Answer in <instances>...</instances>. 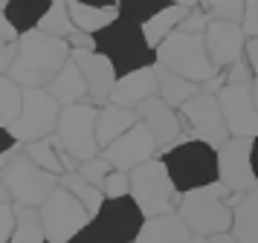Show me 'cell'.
<instances>
[{
	"label": "cell",
	"mask_w": 258,
	"mask_h": 243,
	"mask_svg": "<svg viewBox=\"0 0 258 243\" xmlns=\"http://www.w3.org/2000/svg\"><path fill=\"white\" fill-rule=\"evenodd\" d=\"M18 41H21V32H18L12 23L3 18V12H0V46L3 44H18Z\"/></svg>",
	"instance_id": "41"
},
{
	"label": "cell",
	"mask_w": 258,
	"mask_h": 243,
	"mask_svg": "<svg viewBox=\"0 0 258 243\" xmlns=\"http://www.w3.org/2000/svg\"><path fill=\"white\" fill-rule=\"evenodd\" d=\"M96 122H99V107L93 102H82L64 107L58 119V133L55 139L61 142V148H67L79 162H90L99 153V136H96Z\"/></svg>",
	"instance_id": "9"
},
{
	"label": "cell",
	"mask_w": 258,
	"mask_h": 243,
	"mask_svg": "<svg viewBox=\"0 0 258 243\" xmlns=\"http://www.w3.org/2000/svg\"><path fill=\"white\" fill-rule=\"evenodd\" d=\"M12 243H47V231H44V220L38 208L18 206V229H15Z\"/></svg>",
	"instance_id": "33"
},
{
	"label": "cell",
	"mask_w": 258,
	"mask_h": 243,
	"mask_svg": "<svg viewBox=\"0 0 258 243\" xmlns=\"http://www.w3.org/2000/svg\"><path fill=\"white\" fill-rule=\"evenodd\" d=\"M157 67L168 69L174 75H183L195 84H206L218 75V69L209 58V49H206V38L180 32V29L157 49Z\"/></svg>",
	"instance_id": "6"
},
{
	"label": "cell",
	"mask_w": 258,
	"mask_h": 243,
	"mask_svg": "<svg viewBox=\"0 0 258 243\" xmlns=\"http://www.w3.org/2000/svg\"><path fill=\"white\" fill-rule=\"evenodd\" d=\"M79 174H82L84 180L90 185H96V188H102L105 185V180L113 174V165L105 159V156H96V159L90 162H82V168H79Z\"/></svg>",
	"instance_id": "35"
},
{
	"label": "cell",
	"mask_w": 258,
	"mask_h": 243,
	"mask_svg": "<svg viewBox=\"0 0 258 243\" xmlns=\"http://www.w3.org/2000/svg\"><path fill=\"white\" fill-rule=\"evenodd\" d=\"M223 122L232 139H255L258 136V104L252 84H226L218 93Z\"/></svg>",
	"instance_id": "12"
},
{
	"label": "cell",
	"mask_w": 258,
	"mask_h": 243,
	"mask_svg": "<svg viewBox=\"0 0 258 243\" xmlns=\"http://www.w3.org/2000/svg\"><path fill=\"white\" fill-rule=\"evenodd\" d=\"M200 6H203V12L209 15V21L244 23L246 3H238V0H215V3H200Z\"/></svg>",
	"instance_id": "34"
},
{
	"label": "cell",
	"mask_w": 258,
	"mask_h": 243,
	"mask_svg": "<svg viewBox=\"0 0 258 243\" xmlns=\"http://www.w3.org/2000/svg\"><path fill=\"white\" fill-rule=\"evenodd\" d=\"M70 46H73V52H76V49H93L96 52V38L93 35H84V32H76L70 38Z\"/></svg>",
	"instance_id": "42"
},
{
	"label": "cell",
	"mask_w": 258,
	"mask_h": 243,
	"mask_svg": "<svg viewBox=\"0 0 258 243\" xmlns=\"http://www.w3.org/2000/svg\"><path fill=\"white\" fill-rule=\"evenodd\" d=\"M61 188H67V191H70V194L76 197V200H79L93 217L102 211V206H105V200H107L105 191L96 188V185H90L82 174H64V177H61Z\"/></svg>",
	"instance_id": "28"
},
{
	"label": "cell",
	"mask_w": 258,
	"mask_h": 243,
	"mask_svg": "<svg viewBox=\"0 0 258 243\" xmlns=\"http://www.w3.org/2000/svg\"><path fill=\"white\" fill-rule=\"evenodd\" d=\"M15 229H18V206L0 203V243H12Z\"/></svg>",
	"instance_id": "37"
},
{
	"label": "cell",
	"mask_w": 258,
	"mask_h": 243,
	"mask_svg": "<svg viewBox=\"0 0 258 243\" xmlns=\"http://www.w3.org/2000/svg\"><path fill=\"white\" fill-rule=\"evenodd\" d=\"M174 0H122L119 3V18L128 21V23H137V26H148Z\"/></svg>",
	"instance_id": "30"
},
{
	"label": "cell",
	"mask_w": 258,
	"mask_h": 243,
	"mask_svg": "<svg viewBox=\"0 0 258 243\" xmlns=\"http://www.w3.org/2000/svg\"><path fill=\"white\" fill-rule=\"evenodd\" d=\"M244 35L246 41H252V38H258V0L255 3H246V12H244Z\"/></svg>",
	"instance_id": "40"
},
{
	"label": "cell",
	"mask_w": 258,
	"mask_h": 243,
	"mask_svg": "<svg viewBox=\"0 0 258 243\" xmlns=\"http://www.w3.org/2000/svg\"><path fill=\"white\" fill-rule=\"evenodd\" d=\"M209 15H206V12H203V6H195V9H191V15H188L186 18V23H183V26H180V32H188V35H206V29H209Z\"/></svg>",
	"instance_id": "38"
},
{
	"label": "cell",
	"mask_w": 258,
	"mask_h": 243,
	"mask_svg": "<svg viewBox=\"0 0 258 243\" xmlns=\"http://www.w3.org/2000/svg\"><path fill=\"white\" fill-rule=\"evenodd\" d=\"M0 183L9 191L15 206L24 208H41L47 200L61 188V177L47 174L24 153V148L15 150L12 156H0Z\"/></svg>",
	"instance_id": "5"
},
{
	"label": "cell",
	"mask_w": 258,
	"mask_h": 243,
	"mask_svg": "<svg viewBox=\"0 0 258 243\" xmlns=\"http://www.w3.org/2000/svg\"><path fill=\"white\" fill-rule=\"evenodd\" d=\"M24 153L35 162L38 168H44L47 174L64 177V165L58 156V139H44V142H29L24 145Z\"/></svg>",
	"instance_id": "31"
},
{
	"label": "cell",
	"mask_w": 258,
	"mask_h": 243,
	"mask_svg": "<svg viewBox=\"0 0 258 243\" xmlns=\"http://www.w3.org/2000/svg\"><path fill=\"white\" fill-rule=\"evenodd\" d=\"M232 234L238 243H258V191L241 194L235 200Z\"/></svg>",
	"instance_id": "26"
},
{
	"label": "cell",
	"mask_w": 258,
	"mask_h": 243,
	"mask_svg": "<svg viewBox=\"0 0 258 243\" xmlns=\"http://www.w3.org/2000/svg\"><path fill=\"white\" fill-rule=\"evenodd\" d=\"M195 6H198V3H171V6H168L163 15H157L148 26H142V29H145V38H148V44H151L154 49H160L163 41H168V38L186 23V18L191 15Z\"/></svg>",
	"instance_id": "25"
},
{
	"label": "cell",
	"mask_w": 258,
	"mask_h": 243,
	"mask_svg": "<svg viewBox=\"0 0 258 243\" xmlns=\"http://www.w3.org/2000/svg\"><path fill=\"white\" fill-rule=\"evenodd\" d=\"M252 93H255V104H258V75H255V81H252Z\"/></svg>",
	"instance_id": "47"
},
{
	"label": "cell",
	"mask_w": 258,
	"mask_h": 243,
	"mask_svg": "<svg viewBox=\"0 0 258 243\" xmlns=\"http://www.w3.org/2000/svg\"><path fill=\"white\" fill-rule=\"evenodd\" d=\"M154 150H157V142H154L151 130L140 122L137 127H131L122 139H116L110 148L102 150V156L113 165V171L131 174V171H137L140 165L151 162L154 159Z\"/></svg>",
	"instance_id": "15"
},
{
	"label": "cell",
	"mask_w": 258,
	"mask_h": 243,
	"mask_svg": "<svg viewBox=\"0 0 258 243\" xmlns=\"http://www.w3.org/2000/svg\"><path fill=\"white\" fill-rule=\"evenodd\" d=\"M137 116H140V122L148 130H151L154 142H157V148H174L177 142H183V119H180V113H177L174 107H168V104L157 96V99H151V102H145L137 107Z\"/></svg>",
	"instance_id": "17"
},
{
	"label": "cell",
	"mask_w": 258,
	"mask_h": 243,
	"mask_svg": "<svg viewBox=\"0 0 258 243\" xmlns=\"http://www.w3.org/2000/svg\"><path fill=\"white\" fill-rule=\"evenodd\" d=\"M67 6L76 29L93 38L119 21V3L113 0H67Z\"/></svg>",
	"instance_id": "20"
},
{
	"label": "cell",
	"mask_w": 258,
	"mask_h": 243,
	"mask_svg": "<svg viewBox=\"0 0 258 243\" xmlns=\"http://www.w3.org/2000/svg\"><path fill=\"white\" fill-rule=\"evenodd\" d=\"M70 243H84V240H82V237H76V240H70Z\"/></svg>",
	"instance_id": "48"
},
{
	"label": "cell",
	"mask_w": 258,
	"mask_h": 243,
	"mask_svg": "<svg viewBox=\"0 0 258 243\" xmlns=\"http://www.w3.org/2000/svg\"><path fill=\"white\" fill-rule=\"evenodd\" d=\"M61 107L49 90H26L24 96V110L18 116L9 130H12L21 145H29V142H44L52 133H58V119H61Z\"/></svg>",
	"instance_id": "10"
},
{
	"label": "cell",
	"mask_w": 258,
	"mask_h": 243,
	"mask_svg": "<svg viewBox=\"0 0 258 243\" xmlns=\"http://www.w3.org/2000/svg\"><path fill=\"white\" fill-rule=\"evenodd\" d=\"M49 96L55 99V102L61 104V107H73V104H82L84 96H90L87 93V84H84V75L82 69H79V64L76 61H67V67L61 69L58 75H55V81L47 87Z\"/></svg>",
	"instance_id": "24"
},
{
	"label": "cell",
	"mask_w": 258,
	"mask_h": 243,
	"mask_svg": "<svg viewBox=\"0 0 258 243\" xmlns=\"http://www.w3.org/2000/svg\"><path fill=\"white\" fill-rule=\"evenodd\" d=\"M229 188L223 183L206 185L198 191L180 194L177 200V214L183 217L195 237H215L232 231L235 220V206H229Z\"/></svg>",
	"instance_id": "2"
},
{
	"label": "cell",
	"mask_w": 258,
	"mask_h": 243,
	"mask_svg": "<svg viewBox=\"0 0 258 243\" xmlns=\"http://www.w3.org/2000/svg\"><path fill=\"white\" fill-rule=\"evenodd\" d=\"M244 61L249 64V69L258 75V38L246 41V52H244Z\"/></svg>",
	"instance_id": "43"
},
{
	"label": "cell",
	"mask_w": 258,
	"mask_h": 243,
	"mask_svg": "<svg viewBox=\"0 0 258 243\" xmlns=\"http://www.w3.org/2000/svg\"><path fill=\"white\" fill-rule=\"evenodd\" d=\"M206 49H209V58L215 69L223 72L229 69L232 64H238L246 52V35L241 23H221L212 21L209 29H206Z\"/></svg>",
	"instance_id": "16"
},
{
	"label": "cell",
	"mask_w": 258,
	"mask_h": 243,
	"mask_svg": "<svg viewBox=\"0 0 258 243\" xmlns=\"http://www.w3.org/2000/svg\"><path fill=\"white\" fill-rule=\"evenodd\" d=\"M157 96H160V78H157V67H151V69H140V72H131L125 78H119L107 104H119L125 110H137L140 104L151 102Z\"/></svg>",
	"instance_id": "19"
},
{
	"label": "cell",
	"mask_w": 258,
	"mask_h": 243,
	"mask_svg": "<svg viewBox=\"0 0 258 243\" xmlns=\"http://www.w3.org/2000/svg\"><path fill=\"white\" fill-rule=\"evenodd\" d=\"M52 3L55 0H6V3H0V12L18 32L26 35L41 26L47 12L52 9Z\"/></svg>",
	"instance_id": "23"
},
{
	"label": "cell",
	"mask_w": 258,
	"mask_h": 243,
	"mask_svg": "<svg viewBox=\"0 0 258 243\" xmlns=\"http://www.w3.org/2000/svg\"><path fill=\"white\" fill-rule=\"evenodd\" d=\"M195 237L191 229H188L183 217L177 211H168V214H160V217H148L145 226H142L137 243H188Z\"/></svg>",
	"instance_id": "22"
},
{
	"label": "cell",
	"mask_w": 258,
	"mask_h": 243,
	"mask_svg": "<svg viewBox=\"0 0 258 243\" xmlns=\"http://www.w3.org/2000/svg\"><path fill=\"white\" fill-rule=\"evenodd\" d=\"M218 165H221V183L229 191L249 194L258 188L255 171H252V139H229L218 148Z\"/></svg>",
	"instance_id": "14"
},
{
	"label": "cell",
	"mask_w": 258,
	"mask_h": 243,
	"mask_svg": "<svg viewBox=\"0 0 258 243\" xmlns=\"http://www.w3.org/2000/svg\"><path fill=\"white\" fill-rule=\"evenodd\" d=\"M102 191H105L107 200H119V197H131V174L125 171H113L110 177L105 180L102 185Z\"/></svg>",
	"instance_id": "36"
},
{
	"label": "cell",
	"mask_w": 258,
	"mask_h": 243,
	"mask_svg": "<svg viewBox=\"0 0 258 243\" xmlns=\"http://www.w3.org/2000/svg\"><path fill=\"white\" fill-rule=\"evenodd\" d=\"M140 125L137 110H125L119 104H102L99 107V122H96V136H99V148H110L116 139H122L131 127Z\"/></svg>",
	"instance_id": "21"
},
{
	"label": "cell",
	"mask_w": 258,
	"mask_h": 243,
	"mask_svg": "<svg viewBox=\"0 0 258 243\" xmlns=\"http://www.w3.org/2000/svg\"><path fill=\"white\" fill-rule=\"evenodd\" d=\"M188 243H212V240H209V237H191Z\"/></svg>",
	"instance_id": "46"
},
{
	"label": "cell",
	"mask_w": 258,
	"mask_h": 243,
	"mask_svg": "<svg viewBox=\"0 0 258 243\" xmlns=\"http://www.w3.org/2000/svg\"><path fill=\"white\" fill-rule=\"evenodd\" d=\"M38 29L47 32V35H52V38H64V41H70L79 29H76V23H73V18H70V6H67V0H55L52 9L47 12V18L41 21Z\"/></svg>",
	"instance_id": "32"
},
{
	"label": "cell",
	"mask_w": 258,
	"mask_h": 243,
	"mask_svg": "<svg viewBox=\"0 0 258 243\" xmlns=\"http://www.w3.org/2000/svg\"><path fill=\"white\" fill-rule=\"evenodd\" d=\"M163 162L177 191L188 194L206 185L221 183V165H218V148L200 139H183L174 148L163 150Z\"/></svg>",
	"instance_id": "3"
},
{
	"label": "cell",
	"mask_w": 258,
	"mask_h": 243,
	"mask_svg": "<svg viewBox=\"0 0 258 243\" xmlns=\"http://www.w3.org/2000/svg\"><path fill=\"white\" fill-rule=\"evenodd\" d=\"M212 243H238V237H235L232 231H226V234H215V237H209Z\"/></svg>",
	"instance_id": "44"
},
{
	"label": "cell",
	"mask_w": 258,
	"mask_h": 243,
	"mask_svg": "<svg viewBox=\"0 0 258 243\" xmlns=\"http://www.w3.org/2000/svg\"><path fill=\"white\" fill-rule=\"evenodd\" d=\"M157 78H160V99H163L168 107H174L180 110L183 104H188L195 96H200V84L195 81L183 78V75H174V72H168V69L157 67Z\"/></svg>",
	"instance_id": "27"
},
{
	"label": "cell",
	"mask_w": 258,
	"mask_h": 243,
	"mask_svg": "<svg viewBox=\"0 0 258 243\" xmlns=\"http://www.w3.org/2000/svg\"><path fill=\"white\" fill-rule=\"evenodd\" d=\"M180 119H183V125H188L198 133L200 142H209L215 148H221V145H226L232 139L229 136V127L223 122L218 96H206V93L195 96L188 104L180 107Z\"/></svg>",
	"instance_id": "13"
},
{
	"label": "cell",
	"mask_w": 258,
	"mask_h": 243,
	"mask_svg": "<svg viewBox=\"0 0 258 243\" xmlns=\"http://www.w3.org/2000/svg\"><path fill=\"white\" fill-rule=\"evenodd\" d=\"M96 52H102L113 64L119 78L157 67V49L148 44L145 29L137 23L122 21V18L113 26H107L105 32L96 35Z\"/></svg>",
	"instance_id": "4"
},
{
	"label": "cell",
	"mask_w": 258,
	"mask_h": 243,
	"mask_svg": "<svg viewBox=\"0 0 258 243\" xmlns=\"http://www.w3.org/2000/svg\"><path fill=\"white\" fill-rule=\"evenodd\" d=\"M252 171H255V180H258V136L252 139Z\"/></svg>",
	"instance_id": "45"
},
{
	"label": "cell",
	"mask_w": 258,
	"mask_h": 243,
	"mask_svg": "<svg viewBox=\"0 0 258 243\" xmlns=\"http://www.w3.org/2000/svg\"><path fill=\"white\" fill-rule=\"evenodd\" d=\"M145 214L137 206L134 197H119V200H105L102 211L90 220V226L79 234L84 243H137Z\"/></svg>",
	"instance_id": "7"
},
{
	"label": "cell",
	"mask_w": 258,
	"mask_h": 243,
	"mask_svg": "<svg viewBox=\"0 0 258 243\" xmlns=\"http://www.w3.org/2000/svg\"><path fill=\"white\" fill-rule=\"evenodd\" d=\"M131 197L137 200L145 217H160L174 211V200H180L171 174L163 159H151L131 171Z\"/></svg>",
	"instance_id": "8"
},
{
	"label": "cell",
	"mask_w": 258,
	"mask_h": 243,
	"mask_svg": "<svg viewBox=\"0 0 258 243\" xmlns=\"http://www.w3.org/2000/svg\"><path fill=\"white\" fill-rule=\"evenodd\" d=\"M223 75H226V84H252L255 81V72L249 69V64L244 58L238 64H232L229 69H223Z\"/></svg>",
	"instance_id": "39"
},
{
	"label": "cell",
	"mask_w": 258,
	"mask_h": 243,
	"mask_svg": "<svg viewBox=\"0 0 258 243\" xmlns=\"http://www.w3.org/2000/svg\"><path fill=\"white\" fill-rule=\"evenodd\" d=\"M73 58V46L64 38H52V35L32 29V32L21 35V52L12 69L6 72L15 84H21L24 90H47L55 81L61 69L67 67Z\"/></svg>",
	"instance_id": "1"
},
{
	"label": "cell",
	"mask_w": 258,
	"mask_h": 243,
	"mask_svg": "<svg viewBox=\"0 0 258 243\" xmlns=\"http://www.w3.org/2000/svg\"><path fill=\"white\" fill-rule=\"evenodd\" d=\"M41 220H44L47 243H70L90 226L93 214L67 188H58L47 200V206L41 208Z\"/></svg>",
	"instance_id": "11"
},
{
	"label": "cell",
	"mask_w": 258,
	"mask_h": 243,
	"mask_svg": "<svg viewBox=\"0 0 258 243\" xmlns=\"http://www.w3.org/2000/svg\"><path fill=\"white\" fill-rule=\"evenodd\" d=\"M24 96L26 90L21 84H15L9 75H0V127H12L18 122L24 110Z\"/></svg>",
	"instance_id": "29"
},
{
	"label": "cell",
	"mask_w": 258,
	"mask_h": 243,
	"mask_svg": "<svg viewBox=\"0 0 258 243\" xmlns=\"http://www.w3.org/2000/svg\"><path fill=\"white\" fill-rule=\"evenodd\" d=\"M73 61L82 69L84 84H87V93H90L93 104L110 102V93H113V87H116V81H119L113 64L102 52H93V49H76Z\"/></svg>",
	"instance_id": "18"
}]
</instances>
